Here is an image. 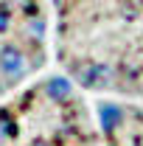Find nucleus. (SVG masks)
I'll use <instances>...</instances> for the list:
<instances>
[{"instance_id":"f257e3e1","label":"nucleus","mask_w":143,"mask_h":146,"mask_svg":"<svg viewBox=\"0 0 143 146\" xmlns=\"http://www.w3.org/2000/svg\"><path fill=\"white\" fill-rule=\"evenodd\" d=\"M0 70L9 79H23L25 73V56L17 45H3L0 48Z\"/></svg>"},{"instance_id":"f03ea898","label":"nucleus","mask_w":143,"mask_h":146,"mask_svg":"<svg viewBox=\"0 0 143 146\" xmlns=\"http://www.w3.org/2000/svg\"><path fill=\"white\" fill-rule=\"evenodd\" d=\"M98 121H101L104 132H115V127H121V121H124V110L115 107V104H101L98 107Z\"/></svg>"},{"instance_id":"7ed1b4c3","label":"nucleus","mask_w":143,"mask_h":146,"mask_svg":"<svg viewBox=\"0 0 143 146\" xmlns=\"http://www.w3.org/2000/svg\"><path fill=\"white\" fill-rule=\"evenodd\" d=\"M48 93H51V98H56V101H65V98H70L73 84L68 79H51L48 82Z\"/></svg>"},{"instance_id":"20e7f679","label":"nucleus","mask_w":143,"mask_h":146,"mask_svg":"<svg viewBox=\"0 0 143 146\" xmlns=\"http://www.w3.org/2000/svg\"><path fill=\"white\" fill-rule=\"evenodd\" d=\"M3 28H9V17H6V14H0V31H3Z\"/></svg>"},{"instance_id":"39448f33","label":"nucleus","mask_w":143,"mask_h":146,"mask_svg":"<svg viewBox=\"0 0 143 146\" xmlns=\"http://www.w3.org/2000/svg\"><path fill=\"white\" fill-rule=\"evenodd\" d=\"M34 146H45V143H34Z\"/></svg>"}]
</instances>
